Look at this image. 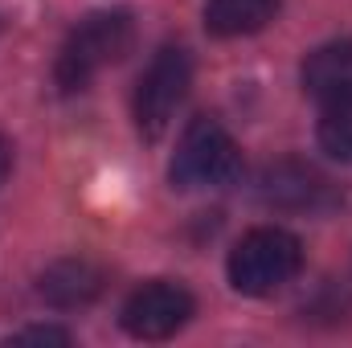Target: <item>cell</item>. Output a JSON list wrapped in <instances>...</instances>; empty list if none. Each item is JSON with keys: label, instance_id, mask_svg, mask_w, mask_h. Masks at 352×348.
I'll use <instances>...</instances> for the list:
<instances>
[{"label": "cell", "instance_id": "7c38bea8", "mask_svg": "<svg viewBox=\"0 0 352 348\" xmlns=\"http://www.w3.org/2000/svg\"><path fill=\"white\" fill-rule=\"evenodd\" d=\"M8 168H12V148H8V140L0 135V184H4V176H8Z\"/></svg>", "mask_w": 352, "mask_h": 348}, {"label": "cell", "instance_id": "52a82bcc", "mask_svg": "<svg viewBox=\"0 0 352 348\" xmlns=\"http://www.w3.org/2000/svg\"><path fill=\"white\" fill-rule=\"evenodd\" d=\"M303 90L316 102H349L352 98V41H328L307 54L303 70Z\"/></svg>", "mask_w": 352, "mask_h": 348}, {"label": "cell", "instance_id": "30bf717a", "mask_svg": "<svg viewBox=\"0 0 352 348\" xmlns=\"http://www.w3.org/2000/svg\"><path fill=\"white\" fill-rule=\"evenodd\" d=\"M320 148L332 160L352 164V98L324 107V115H320Z\"/></svg>", "mask_w": 352, "mask_h": 348}, {"label": "cell", "instance_id": "9c48e42d", "mask_svg": "<svg viewBox=\"0 0 352 348\" xmlns=\"http://www.w3.org/2000/svg\"><path fill=\"white\" fill-rule=\"evenodd\" d=\"M278 0H205V29L213 37H250L266 29Z\"/></svg>", "mask_w": 352, "mask_h": 348}, {"label": "cell", "instance_id": "ba28073f", "mask_svg": "<svg viewBox=\"0 0 352 348\" xmlns=\"http://www.w3.org/2000/svg\"><path fill=\"white\" fill-rule=\"evenodd\" d=\"M102 287H107V274H102L90 259L54 262V266L41 274V283H37L41 299L54 303V307H87V303H94V299L102 295Z\"/></svg>", "mask_w": 352, "mask_h": 348}, {"label": "cell", "instance_id": "7a4b0ae2", "mask_svg": "<svg viewBox=\"0 0 352 348\" xmlns=\"http://www.w3.org/2000/svg\"><path fill=\"white\" fill-rule=\"evenodd\" d=\"M303 266V246L295 234L278 230V226H263L250 230L234 250H230V287L238 295L263 299L274 295L278 287H287Z\"/></svg>", "mask_w": 352, "mask_h": 348}, {"label": "cell", "instance_id": "8fae6325", "mask_svg": "<svg viewBox=\"0 0 352 348\" xmlns=\"http://www.w3.org/2000/svg\"><path fill=\"white\" fill-rule=\"evenodd\" d=\"M16 340H54V345H70V332H62V328H29V332H16Z\"/></svg>", "mask_w": 352, "mask_h": 348}, {"label": "cell", "instance_id": "5b68a950", "mask_svg": "<svg viewBox=\"0 0 352 348\" xmlns=\"http://www.w3.org/2000/svg\"><path fill=\"white\" fill-rule=\"evenodd\" d=\"M192 312H197L192 295L180 283L160 279V283H144L140 291H131L119 320L135 340H168L192 320Z\"/></svg>", "mask_w": 352, "mask_h": 348}, {"label": "cell", "instance_id": "3957f363", "mask_svg": "<svg viewBox=\"0 0 352 348\" xmlns=\"http://www.w3.org/2000/svg\"><path fill=\"white\" fill-rule=\"evenodd\" d=\"M173 184L192 193V188H226L242 176V152L234 135L217 119H192L176 144L173 156Z\"/></svg>", "mask_w": 352, "mask_h": 348}, {"label": "cell", "instance_id": "6da1fadb", "mask_svg": "<svg viewBox=\"0 0 352 348\" xmlns=\"http://www.w3.org/2000/svg\"><path fill=\"white\" fill-rule=\"evenodd\" d=\"M135 45V21L131 12H94L87 17L62 45L58 54V66H54V78L66 94L82 90L94 78L102 74L107 66L123 62Z\"/></svg>", "mask_w": 352, "mask_h": 348}, {"label": "cell", "instance_id": "277c9868", "mask_svg": "<svg viewBox=\"0 0 352 348\" xmlns=\"http://www.w3.org/2000/svg\"><path fill=\"white\" fill-rule=\"evenodd\" d=\"M188 87H192V58L180 45H164L148 62L140 90H135V127L144 140H160L173 127Z\"/></svg>", "mask_w": 352, "mask_h": 348}, {"label": "cell", "instance_id": "8992f818", "mask_svg": "<svg viewBox=\"0 0 352 348\" xmlns=\"http://www.w3.org/2000/svg\"><path fill=\"white\" fill-rule=\"evenodd\" d=\"M258 197L283 213H324L340 201V193L328 176L316 173L311 164H299V160L270 164L258 180Z\"/></svg>", "mask_w": 352, "mask_h": 348}]
</instances>
